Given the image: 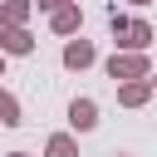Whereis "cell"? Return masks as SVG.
<instances>
[{
  "instance_id": "277c9868",
  "label": "cell",
  "mask_w": 157,
  "mask_h": 157,
  "mask_svg": "<svg viewBox=\"0 0 157 157\" xmlns=\"http://www.w3.org/2000/svg\"><path fill=\"white\" fill-rule=\"evenodd\" d=\"M69 123H74L78 132H93V128H98V103H93L88 93L74 98V103H69Z\"/></svg>"
},
{
  "instance_id": "9a60e30c",
  "label": "cell",
  "mask_w": 157,
  "mask_h": 157,
  "mask_svg": "<svg viewBox=\"0 0 157 157\" xmlns=\"http://www.w3.org/2000/svg\"><path fill=\"white\" fill-rule=\"evenodd\" d=\"M0 74H5V54H0Z\"/></svg>"
},
{
  "instance_id": "3957f363",
  "label": "cell",
  "mask_w": 157,
  "mask_h": 157,
  "mask_svg": "<svg viewBox=\"0 0 157 157\" xmlns=\"http://www.w3.org/2000/svg\"><path fill=\"white\" fill-rule=\"evenodd\" d=\"M88 64H98V49H93V39H69L64 44V69H88Z\"/></svg>"
},
{
  "instance_id": "7c38bea8",
  "label": "cell",
  "mask_w": 157,
  "mask_h": 157,
  "mask_svg": "<svg viewBox=\"0 0 157 157\" xmlns=\"http://www.w3.org/2000/svg\"><path fill=\"white\" fill-rule=\"evenodd\" d=\"M128 5H152V0H128Z\"/></svg>"
},
{
  "instance_id": "6da1fadb",
  "label": "cell",
  "mask_w": 157,
  "mask_h": 157,
  "mask_svg": "<svg viewBox=\"0 0 157 157\" xmlns=\"http://www.w3.org/2000/svg\"><path fill=\"white\" fill-rule=\"evenodd\" d=\"M108 25H113V39H118V54H147V44H152L147 20H128V15L108 10Z\"/></svg>"
},
{
  "instance_id": "8fae6325",
  "label": "cell",
  "mask_w": 157,
  "mask_h": 157,
  "mask_svg": "<svg viewBox=\"0 0 157 157\" xmlns=\"http://www.w3.org/2000/svg\"><path fill=\"white\" fill-rule=\"evenodd\" d=\"M34 5H39V10H49V15H54V10H59V5H74V0H34Z\"/></svg>"
},
{
  "instance_id": "8992f818",
  "label": "cell",
  "mask_w": 157,
  "mask_h": 157,
  "mask_svg": "<svg viewBox=\"0 0 157 157\" xmlns=\"http://www.w3.org/2000/svg\"><path fill=\"white\" fill-rule=\"evenodd\" d=\"M78 25H83L78 0H74V5H59V10L49 15V29H54V34H78Z\"/></svg>"
},
{
  "instance_id": "2e32d148",
  "label": "cell",
  "mask_w": 157,
  "mask_h": 157,
  "mask_svg": "<svg viewBox=\"0 0 157 157\" xmlns=\"http://www.w3.org/2000/svg\"><path fill=\"white\" fill-rule=\"evenodd\" d=\"M152 88H157V74H152Z\"/></svg>"
},
{
  "instance_id": "52a82bcc",
  "label": "cell",
  "mask_w": 157,
  "mask_h": 157,
  "mask_svg": "<svg viewBox=\"0 0 157 157\" xmlns=\"http://www.w3.org/2000/svg\"><path fill=\"white\" fill-rule=\"evenodd\" d=\"M0 54H34V34L29 29H0Z\"/></svg>"
},
{
  "instance_id": "9c48e42d",
  "label": "cell",
  "mask_w": 157,
  "mask_h": 157,
  "mask_svg": "<svg viewBox=\"0 0 157 157\" xmlns=\"http://www.w3.org/2000/svg\"><path fill=\"white\" fill-rule=\"evenodd\" d=\"M25 118H20V98L10 93V88H0V128H20Z\"/></svg>"
},
{
  "instance_id": "30bf717a",
  "label": "cell",
  "mask_w": 157,
  "mask_h": 157,
  "mask_svg": "<svg viewBox=\"0 0 157 157\" xmlns=\"http://www.w3.org/2000/svg\"><path fill=\"white\" fill-rule=\"evenodd\" d=\"M44 157H78V142H74L69 132H49V142H44Z\"/></svg>"
},
{
  "instance_id": "4fadbf2b",
  "label": "cell",
  "mask_w": 157,
  "mask_h": 157,
  "mask_svg": "<svg viewBox=\"0 0 157 157\" xmlns=\"http://www.w3.org/2000/svg\"><path fill=\"white\" fill-rule=\"evenodd\" d=\"M5 157H29V152H5Z\"/></svg>"
},
{
  "instance_id": "ba28073f",
  "label": "cell",
  "mask_w": 157,
  "mask_h": 157,
  "mask_svg": "<svg viewBox=\"0 0 157 157\" xmlns=\"http://www.w3.org/2000/svg\"><path fill=\"white\" fill-rule=\"evenodd\" d=\"M152 98V78H132V83H118V103L123 108H142Z\"/></svg>"
},
{
  "instance_id": "7a4b0ae2",
  "label": "cell",
  "mask_w": 157,
  "mask_h": 157,
  "mask_svg": "<svg viewBox=\"0 0 157 157\" xmlns=\"http://www.w3.org/2000/svg\"><path fill=\"white\" fill-rule=\"evenodd\" d=\"M103 69H108V78H118V83H132V78H152V64H147V54H113Z\"/></svg>"
},
{
  "instance_id": "5b68a950",
  "label": "cell",
  "mask_w": 157,
  "mask_h": 157,
  "mask_svg": "<svg viewBox=\"0 0 157 157\" xmlns=\"http://www.w3.org/2000/svg\"><path fill=\"white\" fill-rule=\"evenodd\" d=\"M34 15V0H5L0 5V29H25Z\"/></svg>"
},
{
  "instance_id": "5bb4252c",
  "label": "cell",
  "mask_w": 157,
  "mask_h": 157,
  "mask_svg": "<svg viewBox=\"0 0 157 157\" xmlns=\"http://www.w3.org/2000/svg\"><path fill=\"white\" fill-rule=\"evenodd\" d=\"M108 157H128V152H108Z\"/></svg>"
}]
</instances>
